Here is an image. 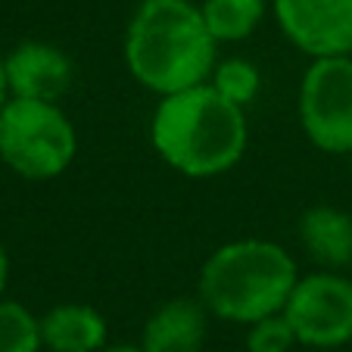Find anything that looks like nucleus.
Wrapping results in <instances>:
<instances>
[{"label":"nucleus","mask_w":352,"mask_h":352,"mask_svg":"<svg viewBox=\"0 0 352 352\" xmlns=\"http://www.w3.org/2000/svg\"><path fill=\"white\" fill-rule=\"evenodd\" d=\"M150 144L184 178H215L243 160L250 144L246 109L209 81L166 94L150 116Z\"/></svg>","instance_id":"obj_1"},{"label":"nucleus","mask_w":352,"mask_h":352,"mask_svg":"<svg viewBox=\"0 0 352 352\" xmlns=\"http://www.w3.org/2000/svg\"><path fill=\"white\" fill-rule=\"evenodd\" d=\"M215 47L203 10L193 0H140L125 28V66L140 87L160 94L206 85Z\"/></svg>","instance_id":"obj_2"},{"label":"nucleus","mask_w":352,"mask_h":352,"mask_svg":"<svg viewBox=\"0 0 352 352\" xmlns=\"http://www.w3.org/2000/svg\"><path fill=\"white\" fill-rule=\"evenodd\" d=\"M299 280L293 256L280 243L246 237L221 243L199 268V299L209 315L231 324H253L284 312Z\"/></svg>","instance_id":"obj_3"},{"label":"nucleus","mask_w":352,"mask_h":352,"mask_svg":"<svg viewBox=\"0 0 352 352\" xmlns=\"http://www.w3.org/2000/svg\"><path fill=\"white\" fill-rule=\"evenodd\" d=\"M78 156V131L54 100L10 97L0 109V162L25 181H54Z\"/></svg>","instance_id":"obj_4"},{"label":"nucleus","mask_w":352,"mask_h":352,"mask_svg":"<svg viewBox=\"0 0 352 352\" xmlns=\"http://www.w3.org/2000/svg\"><path fill=\"white\" fill-rule=\"evenodd\" d=\"M299 125L321 153H352V56L309 63L299 81Z\"/></svg>","instance_id":"obj_5"},{"label":"nucleus","mask_w":352,"mask_h":352,"mask_svg":"<svg viewBox=\"0 0 352 352\" xmlns=\"http://www.w3.org/2000/svg\"><path fill=\"white\" fill-rule=\"evenodd\" d=\"M284 315L302 346H346L352 340V280L327 268L302 274L287 299Z\"/></svg>","instance_id":"obj_6"},{"label":"nucleus","mask_w":352,"mask_h":352,"mask_svg":"<svg viewBox=\"0 0 352 352\" xmlns=\"http://www.w3.org/2000/svg\"><path fill=\"white\" fill-rule=\"evenodd\" d=\"M284 38L309 60L352 56V0H272Z\"/></svg>","instance_id":"obj_7"},{"label":"nucleus","mask_w":352,"mask_h":352,"mask_svg":"<svg viewBox=\"0 0 352 352\" xmlns=\"http://www.w3.org/2000/svg\"><path fill=\"white\" fill-rule=\"evenodd\" d=\"M10 97L60 100L72 87L75 66L69 54L47 41H22L3 56Z\"/></svg>","instance_id":"obj_8"},{"label":"nucleus","mask_w":352,"mask_h":352,"mask_svg":"<svg viewBox=\"0 0 352 352\" xmlns=\"http://www.w3.org/2000/svg\"><path fill=\"white\" fill-rule=\"evenodd\" d=\"M209 309L203 299L175 296L166 299L140 331V349L144 352H203L206 343Z\"/></svg>","instance_id":"obj_9"},{"label":"nucleus","mask_w":352,"mask_h":352,"mask_svg":"<svg viewBox=\"0 0 352 352\" xmlns=\"http://www.w3.org/2000/svg\"><path fill=\"white\" fill-rule=\"evenodd\" d=\"M299 243L327 272L352 265V215L331 203H315L299 215Z\"/></svg>","instance_id":"obj_10"},{"label":"nucleus","mask_w":352,"mask_h":352,"mask_svg":"<svg viewBox=\"0 0 352 352\" xmlns=\"http://www.w3.org/2000/svg\"><path fill=\"white\" fill-rule=\"evenodd\" d=\"M107 337V318L87 302H60L41 318V343L50 352H100Z\"/></svg>","instance_id":"obj_11"},{"label":"nucleus","mask_w":352,"mask_h":352,"mask_svg":"<svg viewBox=\"0 0 352 352\" xmlns=\"http://www.w3.org/2000/svg\"><path fill=\"white\" fill-rule=\"evenodd\" d=\"M199 10L219 44H240L262 25L268 0H203Z\"/></svg>","instance_id":"obj_12"},{"label":"nucleus","mask_w":352,"mask_h":352,"mask_svg":"<svg viewBox=\"0 0 352 352\" xmlns=\"http://www.w3.org/2000/svg\"><path fill=\"white\" fill-rule=\"evenodd\" d=\"M209 85L228 97L237 107H250L256 97H259L262 87V72L256 63H250L246 56H228V60H219L209 75Z\"/></svg>","instance_id":"obj_13"},{"label":"nucleus","mask_w":352,"mask_h":352,"mask_svg":"<svg viewBox=\"0 0 352 352\" xmlns=\"http://www.w3.org/2000/svg\"><path fill=\"white\" fill-rule=\"evenodd\" d=\"M41 318L22 302L0 299V352H41Z\"/></svg>","instance_id":"obj_14"},{"label":"nucleus","mask_w":352,"mask_h":352,"mask_svg":"<svg viewBox=\"0 0 352 352\" xmlns=\"http://www.w3.org/2000/svg\"><path fill=\"white\" fill-rule=\"evenodd\" d=\"M296 343L299 340L284 312L246 324V352H290Z\"/></svg>","instance_id":"obj_15"},{"label":"nucleus","mask_w":352,"mask_h":352,"mask_svg":"<svg viewBox=\"0 0 352 352\" xmlns=\"http://www.w3.org/2000/svg\"><path fill=\"white\" fill-rule=\"evenodd\" d=\"M7 278H10V259L3 243H0V299H3V290H7Z\"/></svg>","instance_id":"obj_16"},{"label":"nucleus","mask_w":352,"mask_h":352,"mask_svg":"<svg viewBox=\"0 0 352 352\" xmlns=\"http://www.w3.org/2000/svg\"><path fill=\"white\" fill-rule=\"evenodd\" d=\"M10 100V87H7V72H3V56H0V109Z\"/></svg>","instance_id":"obj_17"},{"label":"nucleus","mask_w":352,"mask_h":352,"mask_svg":"<svg viewBox=\"0 0 352 352\" xmlns=\"http://www.w3.org/2000/svg\"><path fill=\"white\" fill-rule=\"evenodd\" d=\"M100 352H144V349H140V346H109V343H107Z\"/></svg>","instance_id":"obj_18"}]
</instances>
